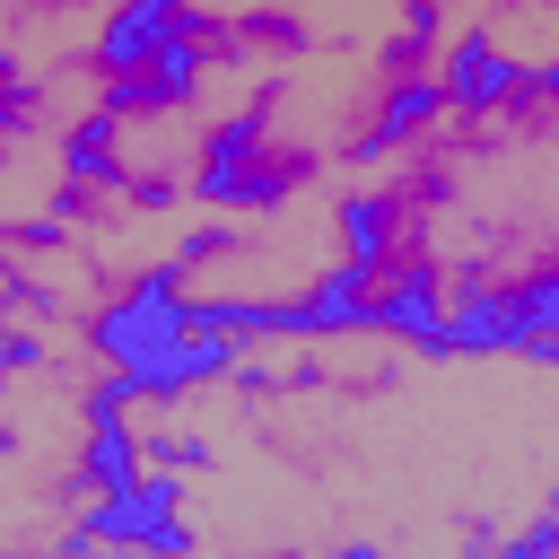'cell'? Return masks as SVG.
<instances>
[{
	"instance_id": "cell-1",
	"label": "cell",
	"mask_w": 559,
	"mask_h": 559,
	"mask_svg": "<svg viewBox=\"0 0 559 559\" xmlns=\"http://www.w3.org/2000/svg\"><path fill=\"white\" fill-rule=\"evenodd\" d=\"M183 332H192V288H183L175 262L140 271L131 288H114V297L87 314V349H96L105 367H148V358L175 349Z\"/></svg>"
},
{
	"instance_id": "cell-2",
	"label": "cell",
	"mask_w": 559,
	"mask_h": 559,
	"mask_svg": "<svg viewBox=\"0 0 559 559\" xmlns=\"http://www.w3.org/2000/svg\"><path fill=\"white\" fill-rule=\"evenodd\" d=\"M201 201L210 210H262V201H280L288 183H297V166L288 157H271V140H262V122L253 114H236V122H218L210 131V148H201Z\"/></svg>"
},
{
	"instance_id": "cell-3",
	"label": "cell",
	"mask_w": 559,
	"mask_h": 559,
	"mask_svg": "<svg viewBox=\"0 0 559 559\" xmlns=\"http://www.w3.org/2000/svg\"><path fill=\"white\" fill-rule=\"evenodd\" d=\"M175 507H183V480H175V472H140L131 489H96V515H87V524H70V550H79V542L192 550V524H183Z\"/></svg>"
},
{
	"instance_id": "cell-4",
	"label": "cell",
	"mask_w": 559,
	"mask_h": 559,
	"mask_svg": "<svg viewBox=\"0 0 559 559\" xmlns=\"http://www.w3.org/2000/svg\"><path fill=\"white\" fill-rule=\"evenodd\" d=\"M210 35H218V26H210V17H192V26H183V35L148 61V70L105 79L114 122H122V114H175V105H192V96H201V79H210V70H201V61H210Z\"/></svg>"
},
{
	"instance_id": "cell-5",
	"label": "cell",
	"mask_w": 559,
	"mask_h": 559,
	"mask_svg": "<svg viewBox=\"0 0 559 559\" xmlns=\"http://www.w3.org/2000/svg\"><path fill=\"white\" fill-rule=\"evenodd\" d=\"M437 87H445L454 114H489V105H515V96L533 87V70H524L498 35H454L445 61H437Z\"/></svg>"
},
{
	"instance_id": "cell-6",
	"label": "cell",
	"mask_w": 559,
	"mask_h": 559,
	"mask_svg": "<svg viewBox=\"0 0 559 559\" xmlns=\"http://www.w3.org/2000/svg\"><path fill=\"white\" fill-rule=\"evenodd\" d=\"M183 26H192V0H114L105 26H96V79H131V70H148Z\"/></svg>"
},
{
	"instance_id": "cell-7",
	"label": "cell",
	"mask_w": 559,
	"mask_h": 559,
	"mask_svg": "<svg viewBox=\"0 0 559 559\" xmlns=\"http://www.w3.org/2000/svg\"><path fill=\"white\" fill-rule=\"evenodd\" d=\"M349 332H376V271L341 253L297 288V341H349Z\"/></svg>"
},
{
	"instance_id": "cell-8",
	"label": "cell",
	"mask_w": 559,
	"mask_h": 559,
	"mask_svg": "<svg viewBox=\"0 0 559 559\" xmlns=\"http://www.w3.org/2000/svg\"><path fill=\"white\" fill-rule=\"evenodd\" d=\"M445 288H454V280H437L428 262H384V271H376V332H384V341H411V349L437 358Z\"/></svg>"
},
{
	"instance_id": "cell-9",
	"label": "cell",
	"mask_w": 559,
	"mask_h": 559,
	"mask_svg": "<svg viewBox=\"0 0 559 559\" xmlns=\"http://www.w3.org/2000/svg\"><path fill=\"white\" fill-rule=\"evenodd\" d=\"M437 114H445V87H437L428 70H393V87H384V105H376V122H367L358 157L376 166V157H393V148L428 140V131H437Z\"/></svg>"
},
{
	"instance_id": "cell-10",
	"label": "cell",
	"mask_w": 559,
	"mask_h": 559,
	"mask_svg": "<svg viewBox=\"0 0 559 559\" xmlns=\"http://www.w3.org/2000/svg\"><path fill=\"white\" fill-rule=\"evenodd\" d=\"M507 297H515V358L559 367V262L515 271V280H507Z\"/></svg>"
},
{
	"instance_id": "cell-11",
	"label": "cell",
	"mask_w": 559,
	"mask_h": 559,
	"mask_svg": "<svg viewBox=\"0 0 559 559\" xmlns=\"http://www.w3.org/2000/svg\"><path fill=\"white\" fill-rule=\"evenodd\" d=\"M332 236H341V253H349V262L384 271V262H393V245H402V218H393V201H384V192H341V201H332Z\"/></svg>"
},
{
	"instance_id": "cell-12",
	"label": "cell",
	"mask_w": 559,
	"mask_h": 559,
	"mask_svg": "<svg viewBox=\"0 0 559 559\" xmlns=\"http://www.w3.org/2000/svg\"><path fill=\"white\" fill-rule=\"evenodd\" d=\"M148 463H140V437L122 411H96L87 419V445H79V489H131Z\"/></svg>"
},
{
	"instance_id": "cell-13",
	"label": "cell",
	"mask_w": 559,
	"mask_h": 559,
	"mask_svg": "<svg viewBox=\"0 0 559 559\" xmlns=\"http://www.w3.org/2000/svg\"><path fill=\"white\" fill-rule=\"evenodd\" d=\"M61 166H70V183H122V157H114V105L87 114V122L61 140Z\"/></svg>"
},
{
	"instance_id": "cell-14",
	"label": "cell",
	"mask_w": 559,
	"mask_h": 559,
	"mask_svg": "<svg viewBox=\"0 0 559 559\" xmlns=\"http://www.w3.org/2000/svg\"><path fill=\"white\" fill-rule=\"evenodd\" d=\"M507 550H515V559H533V550H559V515H542V524L507 533Z\"/></svg>"
},
{
	"instance_id": "cell-15",
	"label": "cell",
	"mask_w": 559,
	"mask_h": 559,
	"mask_svg": "<svg viewBox=\"0 0 559 559\" xmlns=\"http://www.w3.org/2000/svg\"><path fill=\"white\" fill-rule=\"evenodd\" d=\"M0 358H9V367H35V358H44V341H35V332H9V341H0Z\"/></svg>"
},
{
	"instance_id": "cell-16",
	"label": "cell",
	"mask_w": 559,
	"mask_h": 559,
	"mask_svg": "<svg viewBox=\"0 0 559 559\" xmlns=\"http://www.w3.org/2000/svg\"><path fill=\"white\" fill-rule=\"evenodd\" d=\"M17 122H26V96L9 87V96H0V157H9V131H17Z\"/></svg>"
},
{
	"instance_id": "cell-17",
	"label": "cell",
	"mask_w": 559,
	"mask_h": 559,
	"mask_svg": "<svg viewBox=\"0 0 559 559\" xmlns=\"http://www.w3.org/2000/svg\"><path fill=\"white\" fill-rule=\"evenodd\" d=\"M9 87H17V52L0 44V96H9Z\"/></svg>"
}]
</instances>
